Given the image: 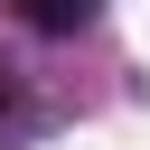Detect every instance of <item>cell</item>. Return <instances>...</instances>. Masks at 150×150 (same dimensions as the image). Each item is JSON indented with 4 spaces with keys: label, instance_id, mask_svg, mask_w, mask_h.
<instances>
[{
    "label": "cell",
    "instance_id": "obj_1",
    "mask_svg": "<svg viewBox=\"0 0 150 150\" xmlns=\"http://www.w3.org/2000/svg\"><path fill=\"white\" fill-rule=\"evenodd\" d=\"M9 9H19L38 38H75V28H94V9H103V0H9Z\"/></svg>",
    "mask_w": 150,
    "mask_h": 150
},
{
    "label": "cell",
    "instance_id": "obj_2",
    "mask_svg": "<svg viewBox=\"0 0 150 150\" xmlns=\"http://www.w3.org/2000/svg\"><path fill=\"white\" fill-rule=\"evenodd\" d=\"M9 103H19V75H9V66H0V112H9Z\"/></svg>",
    "mask_w": 150,
    "mask_h": 150
}]
</instances>
